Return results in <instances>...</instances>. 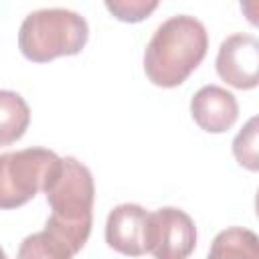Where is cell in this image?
I'll return each instance as SVG.
<instances>
[{"label": "cell", "instance_id": "ba28073f", "mask_svg": "<svg viewBox=\"0 0 259 259\" xmlns=\"http://www.w3.org/2000/svg\"><path fill=\"white\" fill-rule=\"evenodd\" d=\"M190 113L200 130L208 134H223L235 125L239 117V103L231 91L219 85H204L190 99Z\"/></svg>", "mask_w": 259, "mask_h": 259}, {"label": "cell", "instance_id": "8992f818", "mask_svg": "<svg viewBox=\"0 0 259 259\" xmlns=\"http://www.w3.org/2000/svg\"><path fill=\"white\" fill-rule=\"evenodd\" d=\"M259 40L255 34L227 36L217 55L219 77L235 89H253L259 83Z\"/></svg>", "mask_w": 259, "mask_h": 259}, {"label": "cell", "instance_id": "30bf717a", "mask_svg": "<svg viewBox=\"0 0 259 259\" xmlns=\"http://www.w3.org/2000/svg\"><path fill=\"white\" fill-rule=\"evenodd\" d=\"M257 235L249 229L241 227H231L227 231H221L212 245L208 255L210 257H249L255 259L259 257V247H257Z\"/></svg>", "mask_w": 259, "mask_h": 259}, {"label": "cell", "instance_id": "7c38bea8", "mask_svg": "<svg viewBox=\"0 0 259 259\" xmlns=\"http://www.w3.org/2000/svg\"><path fill=\"white\" fill-rule=\"evenodd\" d=\"M109 14L121 22H142L160 4V0H103Z\"/></svg>", "mask_w": 259, "mask_h": 259}, {"label": "cell", "instance_id": "3957f363", "mask_svg": "<svg viewBox=\"0 0 259 259\" xmlns=\"http://www.w3.org/2000/svg\"><path fill=\"white\" fill-rule=\"evenodd\" d=\"M89 38L87 20L67 8H42L30 12L18 30V49L32 63H49L57 57L79 55Z\"/></svg>", "mask_w": 259, "mask_h": 259}, {"label": "cell", "instance_id": "7a4b0ae2", "mask_svg": "<svg viewBox=\"0 0 259 259\" xmlns=\"http://www.w3.org/2000/svg\"><path fill=\"white\" fill-rule=\"evenodd\" d=\"M208 49L204 24L188 14L164 20L144 53V71L158 87H178L202 63Z\"/></svg>", "mask_w": 259, "mask_h": 259}, {"label": "cell", "instance_id": "5bb4252c", "mask_svg": "<svg viewBox=\"0 0 259 259\" xmlns=\"http://www.w3.org/2000/svg\"><path fill=\"white\" fill-rule=\"evenodd\" d=\"M4 257H6V253H4L2 249H0V259H4Z\"/></svg>", "mask_w": 259, "mask_h": 259}, {"label": "cell", "instance_id": "4fadbf2b", "mask_svg": "<svg viewBox=\"0 0 259 259\" xmlns=\"http://www.w3.org/2000/svg\"><path fill=\"white\" fill-rule=\"evenodd\" d=\"M241 8H243L247 20L255 26L257 24V0H241Z\"/></svg>", "mask_w": 259, "mask_h": 259}, {"label": "cell", "instance_id": "52a82bcc", "mask_svg": "<svg viewBox=\"0 0 259 259\" xmlns=\"http://www.w3.org/2000/svg\"><path fill=\"white\" fill-rule=\"evenodd\" d=\"M148 210L140 204L125 202L117 204L105 223V241L111 249L140 257L146 253V225H148Z\"/></svg>", "mask_w": 259, "mask_h": 259}, {"label": "cell", "instance_id": "5b68a950", "mask_svg": "<svg viewBox=\"0 0 259 259\" xmlns=\"http://www.w3.org/2000/svg\"><path fill=\"white\" fill-rule=\"evenodd\" d=\"M196 247V227L190 214L164 206L148 214L146 253L158 259H184Z\"/></svg>", "mask_w": 259, "mask_h": 259}, {"label": "cell", "instance_id": "277c9868", "mask_svg": "<svg viewBox=\"0 0 259 259\" xmlns=\"http://www.w3.org/2000/svg\"><path fill=\"white\" fill-rule=\"evenodd\" d=\"M61 166V158L47 148H24L0 154V208L26 204Z\"/></svg>", "mask_w": 259, "mask_h": 259}, {"label": "cell", "instance_id": "9c48e42d", "mask_svg": "<svg viewBox=\"0 0 259 259\" xmlns=\"http://www.w3.org/2000/svg\"><path fill=\"white\" fill-rule=\"evenodd\" d=\"M30 123L28 103L10 89H0V146L20 140Z\"/></svg>", "mask_w": 259, "mask_h": 259}, {"label": "cell", "instance_id": "8fae6325", "mask_svg": "<svg viewBox=\"0 0 259 259\" xmlns=\"http://www.w3.org/2000/svg\"><path fill=\"white\" fill-rule=\"evenodd\" d=\"M257 117L253 115L243 130L237 134V138L233 140V154L237 158V162L251 170L257 172L259 170V152H257Z\"/></svg>", "mask_w": 259, "mask_h": 259}, {"label": "cell", "instance_id": "6da1fadb", "mask_svg": "<svg viewBox=\"0 0 259 259\" xmlns=\"http://www.w3.org/2000/svg\"><path fill=\"white\" fill-rule=\"evenodd\" d=\"M51 206L45 231L28 235L20 249V259H71L77 255L93 227L95 184L91 170L77 158H61V166L42 190Z\"/></svg>", "mask_w": 259, "mask_h": 259}]
</instances>
